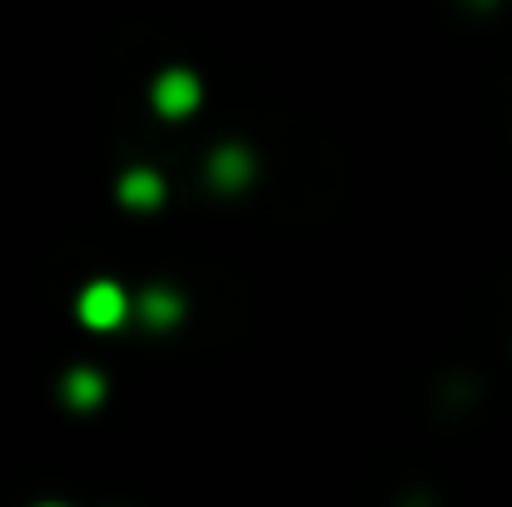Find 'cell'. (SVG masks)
Listing matches in <instances>:
<instances>
[{
  "instance_id": "6da1fadb",
  "label": "cell",
  "mask_w": 512,
  "mask_h": 507,
  "mask_svg": "<svg viewBox=\"0 0 512 507\" xmlns=\"http://www.w3.org/2000/svg\"><path fill=\"white\" fill-rule=\"evenodd\" d=\"M75 314H80V324L85 329H120L125 324V314H130V294L120 289V284H110V279H100V284H85V294H80V304H75Z\"/></svg>"
},
{
  "instance_id": "7a4b0ae2",
  "label": "cell",
  "mask_w": 512,
  "mask_h": 507,
  "mask_svg": "<svg viewBox=\"0 0 512 507\" xmlns=\"http://www.w3.org/2000/svg\"><path fill=\"white\" fill-rule=\"evenodd\" d=\"M150 100H155V110H160V115L184 120V115H194V110H199L204 85H199V75H194V70H179V65H174V70H165V75H155Z\"/></svg>"
},
{
  "instance_id": "3957f363",
  "label": "cell",
  "mask_w": 512,
  "mask_h": 507,
  "mask_svg": "<svg viewBox=\"0 0 512 507\" xmlns=\"http://www.w3.org/2000/svg\"><path fill=\"white\" fill-rule=\"evenodd\" d=\"M209 179H214L224 194L244 189V184L254 179V160H249V150H239V145H224V150H214V160H209Z\"/></svg>"
},
{
  "instance_id": "277c9868",
  "label": "cell",
  "mask_w": 512,
  "mask_h": 507,
  "mask_svg": "<svg viewBox=\"0 0 512 507\" xmlns=\"http://www.w3.org/2000/svg\"><path fill=\"white\" fill-rule=\"evenodd\" d=\"M165 199V179L155 174V169H125V179H120V204H130V209H155Z\"/></svg>"
},
{
  "instance_id": "5b68a950",
  "label": "cell",
  "mask_w": 512,
  "mask_h": 507,
  "mask_svg": "<svg viewBox=\"0 0 512 507\" xmlns=\"http://www.w3.org/2000/svg\"><path fill=\"white\" fill-rule=\"evenodd\" d=\"M140 319H145L150 329H174V324L184 319V299H179L174 289H150V294L140 299Z\"/></svg>"
},
{
  "instance_id": "8992f818",
  "label": "cell",
  "mask_w": 512,
  "mask_h": 507,
  "mask_svg": "<svg viewBox=\"0 0 512 507\" xmlns=\"http://www.w3.org/2000/svg\"><path fill=\"white\" fill-rule=\"evenodd\" d=\"M105 398V378L95 373V368H75L70 378H65V403L70 408H95Z\"/></svg>"
}]
</instances>
